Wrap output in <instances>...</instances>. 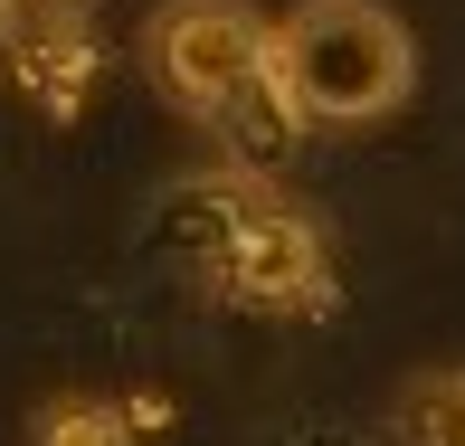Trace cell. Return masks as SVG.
Segmentation results:
<instances>
[{"mask_svg": "<svg viewBox=\"0 0 465 446\" xmlns=\"http://www.w3.org/2000/svg\"><path fill=\"white\" fill-rule=\"evenodd\" d=\"M276 86L304 124H380L418 86V38L390 0H294L276 19Z\"/></svg>", "mask_w": 465, "mask_h": 446, "instance_id": "6da1fadb", "label": "cell"}, {"mask_svg": "<svg viewBox=\"0 0 465 446\" xmlns=\"http://www.w3.org/2000/svg\"><path fill=\"white\" fill-rule=\"evenodd\" d=\"M276 57V19L257 0H162L143 29V67L190 124H219L238 95H257Z\"/></svg>", "mask_w": 465, "mask_h": 446, "instance_id": "7a4b0ae2", "label": "cell"}, {"mask_svg": "<svg viewBox=\"0 0 465 446\" xmlns=\"http://www.w3.org/2000/svg\"><path fill=\"white\" fill-rule=\"evenodd\" d=\"M209 285L247 313H323L332 304V247L304 209L257 200L238 219V238H228V257L209 266Z\"/></svg>", "mask_w": 465, "mask_h": 446, "instance_id": "3957f363", "label": "cell"}, {"mask_svg": "<svg viewBox=\"0 0 465 446\" xmlns=\"http://www.w3.org/2000/svg\"><path fill=\"white\" fill-rule=\"evenodd\" d=\"M257 200H266L257 172H190V181H172V190L153 200V247L209 275V266L228 257V238H238V219H247Z\"/></svg>", "mask_w": 465, "mask_h": 446, "instance_id": "277c9868", "label": "cell"}, {"mask_svg": "<svg viewBox=\"0 0 465 446\" xmlns=\"http://www.w3.org/2000/svg\"><path fill=\"white\" fill-rule=\"evenodd\" d=\"M10 67H19V95L38 104L48 124H67L95 86V29L86 19H10Z\"/></svg>", "mask_w": 465, "mask_h": 446, "instance_id": "5b68a950", "label": "cell"}, {"mask_svg": "<svg viewBox=\"0 0 465 446\" xmlns=\"http://www.w3.org/2000/svg\"><path fill=\"white\" fill-rule=\"evenodd\" d=\"M390 437L399 446H465V361L456 371H418L390 399Z\"/></svg>", "mask_w": 465, "mask_h": 446, "instance_id": "8992f818", "label": "cell"}, {"mask_svg": "<svg viewBox=\"0 0 465 446\" xmlns=\"http://www.w3.org/2000/svg\"><path fill=\"white\" fill-rule=\"evenodd\" d=\"M29 446H134V409L95 399V390H67L29 418Z\"/></svg>", "mask_w": 465, "mask_h": 446, "instance_id": "52a82bcc", "label": "cell"}, {"mask_svg": "<svg viewBox=\"0 0 465 446\" xmlns=\"http://www.w3.org/2000/svg\"><path fill=\"white\" fill-rule=\"evenodd\" d=\"M86 10H95V0H19L10 19H86Z\"/></svg>", "mask_w": 465, "mask_h": 446, "instance_id": "ba28073f", "label": "cell"}, {"mask_svg": "<svg viewBox=\"0 0 465 446\" xmlns=\"http://www.w3.org/2000/svg\"><path fill=\"white\" fill-rule=\"evenodd\" d=\"M10 10H19V0H0V38H10Z\"/></svg>", "mask_w": 465, "mask_h": 446, "instance_id": "9c48e42d", "label": "cell"}]
</instances>
